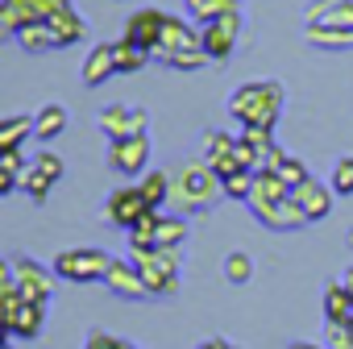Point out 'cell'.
<instances>
[{
    "label": "cell",
    "instance_id": "obj_1",
    "mask_svg": "<svg viewBox=\"0 0 353 349\" xmlns=\"http://www.w3.org/2000/svg\"><path fill=\"white\" fill-rule=\"evenodd\" d=\"M216 196H225L221 192V174L204 158H192V162H183V166L170 170V200H166V208L174 217L208 212L216 204Z\"/></svg>",
    "mask_w": 353,
    "mask_h": 349
},
{
    "label": "cell",
    "instance_id": "obj_2",
    "mask_svg": "<svg viewBox=\"0 0 353 349\" xmlns=\"http://www.w3.org/2000/svg\"><path fill=\"white\" fill-rule=\"evenodd\" d=\"M283 100H287L283 83L254 79V83H241V88L229 92V112H233V121H241V129H250V125L274 129L279 117H283Z\"/></svg>",
    "mask_w": 353,
    "mask_h": 349
},
{
    "label": "cell",
    "instance_id": "obj_3",
    "mask_svg": "<svg viewBox=\"0 0 353 349\" xmlns=\"http://www.w3.org/2000/svg\"><path fill=\"white\" fill-rule=\"evenodd\" d=\"M141 283L150 291V299H166L179 291V250H150V254H133Z\"/></svg>",
    "mask_w": 353,
    "mask_h": 349
},
{
    "label": "cell",
    "instance_id": "obj_4",
    "mask_svg": "<svg viewBox=\"0 0 353 349\" xmlns=\"http://www.w3.org/2000/svg\"><path fill=\"white\" fill-rule=\"evenodd\" d=\"M112 262H117L112 254L79 246V250H63L54 258V275L67 279V283H104V275L112 270Z\"/></svg>",
    "mask_w": 353,
    "mask_h": 349
},
{
    "label": "cell",
    "instance_id": "obj_5",
    "mask_svg": "<svg viewBox=\"0 0 353 349\" xmlns=\"http://www.w3.org/2000/svg\"><path fill=\"white\" fill-rule=\"evenodd\" d=\"M5 270L13 275V283H17V291H21L26 303H50V299H54V279H59V275L46 270L42 262H34V258H26V254H13Z\"/></svg>",
    "mask_w": 353,
    "mask_h": 349
},
{
    "label": "cell",
    "instance_id": "obj_6",
    "mask_svg": "<svg viewBox=\"0 0 353 349\" xmlns=\"http://www.w3.org/2000/svg\"><path fill=\"white\" fill-rule=\"evenodd\" d=\"M145 212H154V208L145 204V196H141V188H137V183H125V188L108 192V200H104V208H100V217H104L108 225L125 229V233H129Z\"/></svg>",
    "mask_w": 353,
    "mask_h": 349
},
{
    "label": "cell",
    "instance_id": "obj_7",
    "mask_svg": "<svg viewBox=\"0 0 353 349\" xmlns=\"http://www.w3.org/2000/svg\"><path fill=\"white\" fill-rule=\"evenodd\" d=\"M237 34H241V13H237V9H233V13H225V17H216V21H208V26H200V42H204V50H208V59H212V63L233 59Z\"/></svg>",
    "mask_w": 353,
    "mask_h": 349
},
{
    "label": "cell",
    "instance_id": "obj_8",
    "mask_svg": "<svg viewBox=\"0 0 353 349\" xmlns=\"http://www.w3.org/2000/svg\"><path fill=\"white\" fill-rule=\"evenodd\" d=\"M145 125H150V112L137 108V104H133V108H129V104H108V108H100V133H104L108 141L141 137Z\"/></svg>",
    "mask_w": 353,
    "mask_h": 349
},
{
    "label": "cell",
    "instance_id": "obj_9",
    "mask_svg": "<svg viewBox=\"0 0 353 349\" xmlns=\"http://www.w3.org/2000/svg\"><path fill=\"white\" fill-rule=\"evenodd\" d=\"M108 162H112L117 174H145V166H150V137L141 133V137L112 141L108 146Z\"/></svg>",
    "mask_w": 353,
    "mask_h": 349
},
{
    "label": "cell",
    "instance_id": "obj_10",
    "mask_svg": "<svg viewBox=\"0 0 353 349\" xmlns=\"http://www.w3.org/2000/svg\"><path fill=\"white\" fill-rule=\"evenodd\" d=\"M162 21H166L162 9H133L129 21H125V38L154 54L158 50V38H162Z\"/></svg>",
    "mask_w": 353,
    "mask_h": 349
},
{
    "label": "cell",
    "instance_id": "obj_11",
    "mask_svg": "<svg viewBox=\"0 0 353 349\" xmlns=\"http://www.w3.org/2000/svg\"><path fill=\"white\" fill-rule=\"evenodd\" d=\"M332 183H320V179H303L299 188H291V200L303 208V217L307 221H324L328 212H332Z\"/></svg>",
    "mask_w": 353,
    "mask_h": 349
},
{
    "label": "cell",
    "instance_id": "obj_12",
    "mask_svg": "<svg viewBox=\"0 0 353 349\" xmlns=\"http://www.w3.org/2000/svg\"><path fill=\"white\" fill-rule=\"evenodd\" d=\"M303 21L328 26V30H353V0H312Z\"/></svg>",
    "mask_w": 353,
    "mask_h": 349
},
{
    "label": "cell",
    "instance_id": "obj_13",
    "mask_svg": "<svg viewBox=\"0 0 353 349\" xmlns=\"http://www.w3.org/2000/svg\"><path fill=\"white\" fill-rule=\"evenodd\" d=\"M183 46H204V42H200V30H192V26H188L183 17L166 13V21H162V38H158V50H154V59L162 63L166 54L183 50Z\"/></svg>",
    "mask_w": 353,
    "mask_h": 349
},
{
    "label": "cell",
    "instance_id": "obj_14",
    "mask_svg": "<svg viewBox=\"0 0 353 349\" xmlns=\"http://www.w3.org/2000/svg\"><path fill=\"white\" fill-rule=\"evenodd\" d=\"M104 287H108L112 295H121V299H150V291H145L141 270H137L133 258H129V262H112V270L104 275Z\"/></svg>",
    "mask_w": 353,
    "mask_h": 349
},
{
    "label": "cell",
    "instance_id": "obj_15",
    "mask_svg": "<svg viewBox=\"0 0 353 349\" xmlns=\"http://www.w3.org/2000/svg\"><path fill=\"white\" fill-rule=\"evenodd\" d=\"M117 75V46L112 42H96L83 59V88H100Z\"/></svg>",
    "mask_w": 353,
    "mask_h": 349
},
{
    "label": "cell",
    "instance_id": "obj_16",
    "mask_svg": "<svg viewBox=\"0 0 353 349\" xmlns=\"http://www.w3.org/2000/svg\"><path fill=\"white\" fill-rule=\"evenodd\" d=\"M34 21H46L42 9H38V0H0V34L17 38Z\"/></svg>",
    "mask_w": 353,
    "mask_h": 349
},
{
    "label": "cell",
    "instance_id": "obj_17",
    "mask_svg": "<svg viewBox=\"0 0 353 349\" xmlns=\"http://www.w3.org/2000/svg\"><path fill=\"white\" fill-rule=\"evenodd\" d=\"M258 225H266L270 233H295V229H303V225H312L307 217H303V208L295 204V200H283V204H270L266 212H258L254 217Z\"/></svg>",
    "mask_w": 353,
    "mask_h": 349
},
{
    "label": "cell",
    "instance_id": "obj_18",
    "mask_svg": "<svg viewBox=\"0 0 353 349\" xmlns=\"http://www.w3.org/2000/svg\"><path fill=\"white\" fill-rule=\"evenodd\" d=\"M283 200H291V188L279 179V174H254V192H250V212L258 217V212H266L270 204H283Z\"/></svg>",
    "mask_w": 353,
    "mask_h": 349
},
{
    "label": "cell",
    "instance_id": "obj_19",
    "mask_svg": "<svg viewBox=\"0 0 353 349\" xmlns=\"http://www.w3.org/2000/svg\"><path fill=\"white\" fill-rule=\"evenodd\" d=\"M46 328V303H21L17 320H13V341H38Z\"/></svg>",
    "mask_w": 353,
    "mask_h": 349
},
{
    "label": "cell",
    "instance_id": "obj_20",
    "mask_svg": "<svg viewBox=\"0 0 353 349\" xmlns=\"http://www.w3.org/2000/svg\"><path fill=\"white\" fill-rule=\"evenodd\" d=\"M137 188H141L145 204L154 212H162L166 200H170V170H145V174H137Z\"/></svg>",
    "mask_w": 353,
    "mask_h": 349
},
{
    "label": "cell",
    "instance_id": "obj_21",
    "mask_svg": "<svg viewBox=\"0 0 353 349\" xmlns=\"http://www.w3.org/2000/svg\"><path fill=\"white\" fill-rule=\"evenodd\" d=\"M17 42L30 50V54H46V50H63V42H59V34H54V26L50 21H34V26H26L21 34H17Z\"/></svg>",
    "mask_w": 353,
    "mask_h": 349
},
{
    "label": "cell",
    "instance_id": "obj_22",
    "mask_svg": "<svg viewBox=\"0 0 353 349\" xmlns=\"http://www.w3.org/2000/svg\"><path fill=\"white\" fill-rule=\"evenodd\" d=\"M188 241V221L174 212H158V229H154V246L158 250H179Z\"/></svg>",
    "mask_w": 353,
    "mask_h": 349
},
{
    "label": "cell",
    "instance_id": "obj_23",
    "mask_svg": "<svg viewBox=\"0 0 353 349\" xmlns=\"http://www.w3.org/2000/svg\"><path fill=\"white\" fill-rule=\"evenodd\" d=\"M59 133H67V108H63V104H42V108L34 112V137L54 141Z\"/></svg>",
    "mask_w": 353,
    "mask_h": 349
},
{
    "label": "cell",
    "instance_id": "obj_24",
    "mask_svg": "<svg viewBox=\"0 0 353 349\" xmlns=\"http://www.w3.org/2000/svg\"><path fill=\"white\" fill-rule=\"evenodd\" d=\"M303 42L316 50H349L353 30H328V26H303Z\"/></svg>",
    "mask_w": 353,
    "mask_h": 349
},
{
    "label": "cell",
    "instance_id": "obj_25",
    "mask_svg": "<svg viewBox=\"0 0 353 349\" xmlns=\"http://www.w3.org/2000/svg\"><path fill=\"white\" fill-rule=\"evenodd\" d=\"M26 158L21 150H0V196H13L21 192V174H26Z\"/></svg>",
    "mask_w": 353,
    "mask_h": 349
},
{
    "label": "cell",
    "instance_id": "obj_26",
    "mask_svg": "<svg viewBox=\"0 0 353 349\" xmlns=\"http://www.w3.org/2000/svg\"><path fill=\"white\" fill-rule=\"evenodd\" d=\"M50 26H54V34H59V42H63V46H75V42H83V38H88V21H83L75 9L54 13V17H50Z\"/></svg>",
    "mask_w": 353,
    "mask_h": 349
},
{
    "label": "cell",
    "instance_id": "obj_27",
    "mask_svg": "<svg viewBox=\"0 0 353 349\" xmlns=\"http://www.w3.org/2000/svg\"><path fill=\"white\" fill-rule=\"evenodd\" d=\"M34 133V117L17 112V117H5L0 121V150H21V141Z\"/></svg>",
    "mask_w": 353,
    "mask_h": 349
},
{
    "label": "cell",
    "instance_id": "obj_28",
    "mask_svg": "<svg viewBox=\"0 0 353 349\" xmlns=\"http://www.w3.org/2000/svg\"><path fill=\"white\" fill-rule=\"evenodd\" d=\"M324 320H353V295L345 291V283L324 287Z\"/></svg>",
    "mask_w": 353,
    "mask_h": 349
},
{
    "label": "cell",
    "instance_id": "obj_29",
    "mask_svg": "<svg viewBox=\"0 0 353 349\" xmlns=\"http://www.w3.org/2000/svg\"><path fill=\"white\" fill-rule=\"evenodd\" d=\"M117 46V75H133V71H141L154 54L150 50H141L137 42H129V38H121V42H112Z\"/></svg>",
    "mask_w": 353,
    "mask_h": 349
},
{
    "label": "cell",
    "instance_id": "obj_30",
    "mask_svg": "<svg viewBox=\"0 0 353 349\" xmlns=\"http://www.w3.org/2000/svg\"><path fill=\"white\" fill-rule=\"evenodd\" d=\"M183 9L200 21V26H208V21H216V17H225V13H233V9H241L237 0H183Z\"/></svg>",
    "mask_w": 353,
    "mask_h": 349
},
{
    "label": "cell",
    "instance_id": "obj_31",
    "mask_svg": "<svg viewBox=\"0 0 353 349\" xmlns=\"http://www.w3.org/2000/svg\"><path fill=\"white\" fill-rule=\"evenodd\" d=\"M154 229H158V212H145L133 229H129V254H150L154 246Z\"/></svg>",
    "mask_w": 353,
    "mask_h": 349
},
{
    "label": "cell",
    "instance_id": "obj_32",
    "mask_svg": "<svg viewBox=\"0 0 353 349\" xmlns=\"http://www.w3.org/2000/svg\"><path fill=\"white\" fill-rule=\"evenodd\" d=\"M162 63H166L170 71H200V67H204V63H212V59H208V50H204V46H183V50L166 54Z\"/></svg>",
    "mask_w": 353,
    "mask_h": 349
},
{
    "label": "cell",
    "instance_id": "obj_33",
    "mask_svg": "<svg viewBox=\"0 0 353 349\" xmlns=\"http://www.w3.org/2000/svg\"><path fill=\"white\" fill-rule=\"evenodd\" d=\"M200 141H204V146H200V158H204V162H216V158H225V154L233 150V141H237V137H233V133H225V129H208Z\"/></svg>",
    "mask_w": 353,
    "mask_h": 349
},
{
    "label": "cell",
    "instance_id": "obj_34",
    "mask_svg": "<svg viewBox=\"0 0 353 349\" xmlns=\"http://www.w3.org/2000/svg\"><path fill=\"white\" fill-rule=\"evenodd\" d=\"M50 188H54V179H46V174L30 162V166H26V174H21V192H26L34 204H42V200L50 196Z\"/></svg>",
    "mask_w": 353,
    "mask_h": 349
},
{
    "label": "cell",
    "instance_id": "obj_35",
    "mask_svg": "<svg viewBox=\"0 0 353 349\" xmlns=\"http://www.w3.org/2000/svg\"><path fill=\"white\" fill-rule=\"evenodd\" d=\"M221 192L229 196V200H250V192H254V170H233V174H225L221 179Z\"/></svg>",
    "mask_w": 353,
    "mask_h": 349
},
{
    "label": "cell",
    "instance_id": "obj_36",
    "mask_svg": "<svg viewBox=\"0 0 353 349\" xmlns=\"http://www.w3.org/2000/svg\"><path fill=\"white\" fill-rule=\"evenodd\" d=\"M250 275H254V258H250L245 250H233V254L225 258V279H229L233 287H241V283H250Z\"/></svg>",
    "mask_w": 353,
    "mask_h": 349
},
{
    "label": "cell",
    "instance_id": "obj_37",
    "mask_svg": "<svg viewBox=\"0 0 353 349\" xmlns=\"http://www.w3.org/2000/svg\"><path fill=\"white\" fill-rule=\"evenodd\" d=\"M332 192L336 196H353V154H341L332 162Z\"/></svg>",
    "mask_w": 353,
    "mask_h": 349
},
{
    "label": "cell",
    "instance_id": "obj_38",
    "mask_svg": "<svg viewBox=\"0 0 353 349\" xmlns=\"http://www.w3.org/2000/svg\"><path fill=\"white\" fill-rule=\"evenodd\" d=\"M324 345H328V349H353L349 320H324Z\"/></svg>",
    "mask_w": 353,
    "mask_h": 349
},
{
    "label": "cell",
    "instance_id": "obj_39",
    "mask_svg": "<svg viewBox=\"0 0 353 349\" xmlns=\"http://www.w3.org/2000/svg\"><path fill=\"white\" fill-rule=\"evenodd\" d=\"M30 162H34V166H38V170L46 174V179H54V183L63 179V174H67V162H63V158H59L54 150H42V154H34Z\"/></svg>",
    "mask_w": 353,
    "mask_h": 349
},
{
    "label": "cell",
    "instance_id": "obj_40",
    "mask_svg": "<svg viewBox=\"0 0 353 349\" xmlns=\"http://www.w3.org/2000/svg\"><path fill=\"white\" fill-rule=\"evenodd\" d=\"M274 174H279V179H283V183H287V188H299V183H303V179H312V174H307V166H303V162H299V158H291V154H287V158H283V166H279V170H274Z\"/></svg>",
    "mask_w": 353,
    "mask_h": 349
},
{
    "label": "cell",
    "instance_id": "obj_41",
    "mask_svg": "<svg viewBox=\"0 0 353 349\" xmlns=\"http://www.w3.org/2000/svg\"><path fill=\"white\" fill-rule=\"evenodd\" d=\"M233 162H237L241 170H258V150H254L245 137H237V141H233Z\"/></svg>",
    "mask_w": 353,
    "mask_h": 349
},
{
    "label": "cell",
    "instance_id": "obj_42",
    "mask_svg": "<svg viewBox=\"0 0 353 349\" xmlns=\"http://www.w3.org/2000/svg\"><path fill=\"white\" fill-rule=\"evenodd\" d=\"M270 133H274V129H262V125H250V129H241V137H245V141H250L258 154L274 146V137H270Z\"/></svg>",
    "mask_w": 353,
    "mask_h": 349
},
{
    "label": "cell",
    "instance_id": "obj_43",
    "mask_svg": "<svg viewBox=\"0 0 353 349\" xmlns=\"http://www.w3.org/2000/svg\"><path fill=\"white\" fill-rule=\"evenodd\" d=\"M83 349H125V341H117V337H108V332H88Z\"/></svg>",
    "mask_w": 353,
    "mask_h": 349
},
{
    "label": "cell",
    "instance_id": "obj_44",
    "mask_svg": "<svg viewBox=\"0 0 353 349\" xmlns=\"http://www.w3.org/2000/svg\"><path fill=\"white\" fill-rule=\"evenodd\" d=\"M38 9H42V17L50 21L54 13H63V9H75V5H71V0H38Z\"/></svg>",
    "mask_w": 353,
    "mask_h": 349
},
{
    "label": "cell",
    "instance_id": "obj_45",
    "mask_svg": "<svg viewBox=\"0 0 353 349\" xmlns=\"http://www.w3.org/2000/svg\"><path fill=\"white\" fill-rule=\"evenodd\" d=\"M196 349H233V345H229L225 337H208V341H200Z\"/></svg>",
    "mask_w": 353,
    "mask_h": 349
},
{
    "label": "cell",
    "instance_id": "obj_46",
    "mask_svg": "<svg viewBox=\"0 0 353 349\" xmlns=\"http://www.w3.org/2000/svg\"><path fill=\"white\" fill-rule=\"evenodd\" d=\"M287 349H328V345H316V341H295V345H287Z\"/></svg>",
    "mask_w": 353,
    "mask_h": 349
},
{
    "label": "cell",
    "instance_id": "obj_47",
    "mask_svg": "<svg viewBox=\"0 0 353 349\" xmlns=\"http://www.w3.org/2000/svg\"><path fill=\"white\" fill-rule=\"evenodd\" d=\"M341 283H345V291H349V295H353V266H349V270H345V279H341Z\"/></svg>",
    "mask_w": 353,
    "mask_h": 349
},
{
    "label": "cell",
    "instance_id": "obj_48",
    "mask_svg": "<svg viewBox=\"0 0 353 349\" xmlns=\"http://www.w3.org/2000/svg\"><path fill=\"white\" fill-rule=\"evenodd\" d=\"M0 349H17V345H13V337H9V341H5V345H0Z\"/></svg>",
    "mask_w": 353,
    "mask_h": 349
},
{
    "label": "cell",
    "instance_id": "obj_49",
    "mask_svg": "<svg viewBox=\"0 0 353 349\" xmlns=\"http://www.w3.org/2000/svg\"><path fill=\"white\" fill-rule=\"evenodd\" d=\"M349 246H353V229H349Z\"/></svg>",
    "mask_w": 353,
    "mask_h": 349
},
{
    "label": "cell",
    "instance_id": "obj_50",
    "mask_svg": "<svg viewBox=\"0 0 353 349\" xmlns=\"http://www.w3.org/2000/svg\"><path fill=\"white\" fill-rule=\"evenodd\" d=\"M125 349H137V345H129V341H125Z\"/></svg>",
    "mask_w": 353,
    "mask_h": 349
},
{
    "label": "cell",
    "instance_id": "obj_51",
    "mask_svg": "<svg viewBox=\"0 0 353 349\" xmlns=\"http://www.w3.org/2000/svg\"><path fill=\"white\" fill-rule=\"evenodd\" d=\"M233 349H237V345H233Z\"/></svg>",
    "mask_w": 353,
    "mask_h": 349
}]
</instances>
